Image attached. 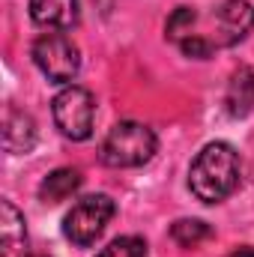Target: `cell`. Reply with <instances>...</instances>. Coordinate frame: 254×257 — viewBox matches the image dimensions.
<instances>
[{"mask_svg":"<svg viewBox=\"0 0 254 257\" xmlns=\"http://www.w3.org/2000/svg\"><path fill=\"white\" fill-rule=\"evenodd\" d=\"M194 21H197V12L191 9V6H177L174 9V15L168 18V24H165V36L171 39V42H183L186 36H191V27H194Z\"/></svg>","mask_w":254,"mask_h":257,"instance_id":"cell-13","label":"cell"},{"mask_svg":"<svg viewBox=\"0 0 254 257\" xmlns=\"http://www.w3.org/2000/svg\"><path fill=\"white\" fill-rule=\"evenodd\" d=\"M30 257H45V254H30Z\"/></svg>","mask_w":254,"mask_h":257,"instance_id":"cell-16","label":"cell"},{"mask_svg":"<svg viewBox=\"0 0 254 257\" xmlns=\"http://www.w3.org/2000/svg\"><path fill=\"white\" fill-rule=\"evenodd\" d=\"M78 15V0H30V18L45 30H69Z\"/></svg>","mask_w":254,"mask_h":257,"instance_id":"cell-7","label":"cell"},{"mask_svg":"<svg viewBox=\"0 0 254 257\" xmlns=\"http://www.w3.org/2000/svg\"><path fill=\"white\" fill-rule=\"evenodd\" d=\"M33 63L51 84H72L81 72V51L66 33L51 30L33 42Z\"/></svg>","mask_w":254,"mask_h":257,"instance_id":"cell-5","label":"cell"},{"mask_svg":"<svg viewBox=\"0 0 254 257\" xmlns=\"http://www.w3.org/2000/svg\"><path fill=\"white\" fill-rule=\"evenodd\" d=\"M171 236H174V242H180L183 248H194V245H200L203 239L212 236V227H209L206 221H200V218H180V221L171 227Z\"/></svg>","mask_w":254,"mask_h":257,"instance_id":"cell-12","label":"cell"},{"mask_svg":"<svg viewBox=\"0 0 254 257\" xmlns=\"http://www.w3.org/2000/svg\"><path fill=\"white\" fill-rule=\"evenodd\" d=\"M114 215H117V203L108 194H87L66 212L63 236L69 242L87 248L105 233V227L111 224Z\"/></svg>","mask_w":254,"mask_h":257,"instance_id":"cell-3","label":"cell"},{"mask_svg":"<svg viewBox=\"0 0 254 257\" xmlns=\"http://www.w3.org/2000/svg\"><path fill=\"white\" fill-rule=\"evenodd\" d=\"M254 30V6L248 0H224L215 9V48H230Z\"/></svg>","mask_w":254,"mask_h":257,"instance_id":"cell-6","label":"cell"},{"mask_svg":"<svg viewBox=\"0 0 254 257\" xmlns=\"http://www.w3.org/2000/svg\"><path fill=\"white\" fill-rule=\"evenodd\" d=\"M159 150V138L147 123L120 120L102 141L99 159L108 168H141L147 165Z\"/></svg>","mask_w":254,"mask_h":257,"instance_id":"cell-2","label":"cell"},{"mask_svg":"<svg viewBox=\"0 0 254 257\" xmlns=\"http://www.w3.org/2000/svg\"><path fill=\"white\" fill-rule=\"evenodd\" d=\"M0 242H3V257H12L18 251V245L27 242L24 215L15 209L12 200H3L0 203Z\"/></svg>","mask_w":254,"mask_h":257,"instance_id":"cell-11","label":"cell"},{"mask_svg":"<svg viewBox=\"0 0 254 257\" xmlns=\"http://www.w3.org/2000/svg\"><path fill=\"white\" fill-rule=\"evenodd\" d=\"M180 51H183L186 57H194V60H206V57H212L215 45H212V39H206V36H200V33H191V36H186V39L180 42Z\"/></svg>","mask_w":254,"mask_h":257,"instance_id":"cell-15","label":"cell"},{"mask_svg":"<svg viewBox=\"0 0 254 257\" xmlns=\"http://www.w3.org/2000/svg\"><path fill=\"white\" fill-rule=\"evenodd\" d=\"M239 180H242V162L227 141L206 144L189 168V189L203 203H221L239 189Z\"/></svg>","mask_w":254,"mask_h":257,"instance_id":"cell-1","label":"cell"},{"mask_svg":"<svg viewBox=\"0 0 254 257\" xmlns=\"http://www.w3.org/2000/svg\"><path fill=\"white\" fill-rule=\"evenodd\" d=\"M96 257H147V242L141 236H120Z\"/></svg>","mask_w":254,"mask_h":257,"instance_id":"cell-14","label":"cell"},{"mask_svg":"<svg viewBox=\"0 0 254 257\" xmlns=\"http://www.w3.org/2000/svg\"><path fill=\"white\" fill-rule=\"evenodd\" d=\"M54 126L69 141H87L93 135V120H96V99L87 87L81 84H66L51 102Z\"/></svg>","mask_w":254,"mask_h":257,"instance_id":"cell-4","label":"cell"},{"mask_svg":"<svg viewBox=\"0 0 254 257\" xmlns=\"http://www.w3.org/2000/svg\"><path fill=\"white\" fill-rule=\"evenodd\" d=\"M36 144V123L27 111L9 108L3 120V147L9 153H30Z\"/></svg>","mask_w":254,"mask_h":257,"instance_id":"cell-9","label":"cell"},{"mask_svg":"<svg viewBox=\"0 0 254 257\" xmlns=\"http://www.w3.org/2000/svg\"><path fill=\"white\" fill-rule=\"evenodd\" d=\"M254 105V69L251 66H239L233 69L230 81H227V90H224V111L239 120L251 111Z\"/></svg>","mask_w":254,"mask_h":257,"instance_id":"cell-8","label":"cell"},{"mask_svg":"<svg viewBox=\"0 0 254 257\" xmlns=\"http://www.w3.org/2000/svg\"><path fill=\"white\" fill-rule=\"evenodd\" d=\"M81 183H84V177H81L78 168H57V171H51L39 183V200L60 203V200H66V197H72V194L78 192Z\"/></svg>","mask_w":254,"mask_h":257,"instance_id":"cell-10","label":"cell"}]
</instances>
